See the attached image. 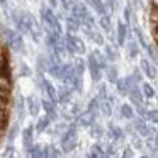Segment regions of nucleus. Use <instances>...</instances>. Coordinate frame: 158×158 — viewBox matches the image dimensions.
<instances>
[{"label": "nucleus", "mask_w": 158, "mask_h": 158, "mask_svg": "<svg viewBox=\"0 0 158 158\" xmlns=\"http://www.w3.org/2000/svg\"><path fill=\"white\" fill-rule=\"evenodd\" d=\"M124 21L126 22L131 21V7H126V10H124Z\"/></svg>", "instance_id": "obj_12"}, {"label": "nucleus", "mask_w": 158, "mask_h": 158, "mask_svg": "<svg viewBox=\"0 0 158 158\" xmlns=\"http://www.w3.org/2000/svg\"><path fill=\"white\" fill-rule=\"evenodd\" d=\"M151 34H153V39H155V43L158 44V26H153V29H151Z\"/></svg>", "instance_id": "obj_13"}, {"label": "nucleus", "mask_w": 158, "mask_h": 158, "mask_svg": "<svg viewBox=\"0 0 158 158\" xmlns=\"http://www.w3.org/2000/svg\"><path fill=\"white\" fill-rule=\"evenodd\" d=\"M4 53H5V49H4V46H2V44H0V56H2V55H4Z\"/></svg>", "instance_id": "obj_18"}, {"label": "nucleus", "mask_w": 158, "mask_h": 158, "mask_svg": "<svg viewBox=\"0 0 158 158\" xmlns=\"http://www.w3.org/2000/svg\"><path fill=\"white\" fill-rule=\"evenodd\" d=\"M9 124V110H0V131H4Z\"/></svg>", "instance_id": "obj_8"}, {"label": "nucleus", "mask_w": 158, "mask_h": 158, "mask_svg": "<svg viewBox=\"0 0 158 158\" xmlns=\"http://www.w3.org/2000/svg\"><path fill=\"white\" fill-rule=\"evenodd\" d=\"M44 87H46V90H48L49 97H51V99H55V89H53L51 83H49V82H44Z\"/></svg>", "instance_id": "obj_11"}, {"label": "nucleus", "mask_w": 158, "mask_h": 158, "mask_svg": "<svg viewBox=\"0 0 158 158\" xmlns=\"http://www.w3.org/2000/svg\"><path fill=\"white\" fill-rule=\"evenodd\" d=\"M99 22H100V27L104 29V32H110V31H112V27H110V17L107 14L102 15Z\"/></svg>", "instance_id": "obj_6"}, {"label": "nucleus", "mask_w": 158, "mask_h": 158, "mask_svg": "<svg viewBox=\"0 0 158 158\" xmlns=\"http://www.w3.org/2000/svg\"><path fill=\"white\" fill-rule=\"evenodd\" d=\"M73 143H75V139H73V134L68 133L65 138H63V150L65 151H70L73 148Z\"/></svg>", "instance_id": "obj_5"}, {"label": "nucleus", "mask_w": 158, "mask_h": 158, "mask_svg": "<svg viewBox=\"0 0 158 158\" xmlns=\"http://www.w3.org/2000/svg\"><path fill=\"white\" fill-rule=\"evenodd\" d=\"M9 106H10L9 95H2L0 94V110H9Z\"/></svg>", "instance_id": "obj_10"}, {"label": "nucleus", "mask_w": 158, "mask_h": 158, "mask_svg": "<svg viewBox=\"0 0 158 158\" xmlns=\"http://www.w3.org/2000/svg\"><path fill=\"white\" fill-rule=\"evenodd\" d=\"M0 5H4V7H5V5H7V2H5V0H0Z\"/></svg>", "instance_id": "obj_19"}, {"label": "nucleus", "mask_w": 158, "mask_h": 158, "mask_svg": "<svg viewBox=\"0 0 158 158\" xmlns=\"http://www.w3.org/2000/svg\"><path fill=\"white\" fill-rule=\"evenodd\" d=\"M124 158H133V151L126 150V151H124Z\"/></svg>", "instance_id": "obj_15"}, {"label": "nucleus", "mask_w": 158, "mask_h": 158, "mask_svg": "<svg viewBox=\"0 0 158 158\" xmlns=\"http://www.w3.org/2000/svg\"><path fill=\"white\" fill-rule=\"evenodd\" d=\"M141 68L144 70V73H146L148 77H150V78H153L155 77V72H153V68H151V65H150V61H148V60H141Z\"/></svg>", "instance_id": "obj_7"}, {"label": "nucleus", "mask_w": 158, "mask_h": 158, "mask_svg": "<svg viewBox=\"0 0 158 158\" xmlns=\"http://www.w3.org/2000/svg\"><path fill=\"white\" fill-rule=\"evenodd\" d=\"M12 92V77L0 75V94L2 95H10Z\"/></svg>", "instance_id": "obj_1"}, {"label": "nucleus", "mask_w": 158, "mask_h": 158, "mask_svg": "<svg viewBox=\"0 0 158 158\" xmlns=\"http://www.w3.org/2000/svg\"><path fill=\"white\" fill-rule=\"evenodd\" d=\"M72 43H73L75 53H78V55H83V53H85V44H83V41L80 38H77V36L72 34Z\"/></svg>", "instance_id": "obj_3"}, {"label": "nucleus", "mask_w": 158, "mask_h": 158, "mask_svg": "<svg viewBox=\"0 0 158 158\" xmlns=\"http://www.w3.org/2000/svg\"><path fill=\"white\" fill-rule=\"evenodd\" d=\"M143 89H144V94H146V95H151V94H153V92H151V89H150V85H144Z\"/></svg>", "instance_id": "obj_16"}, {"label": "nucleus", "mask_w": 158, "mask_h": 158, "mask_svg": "<svg viewBox=\"0 0 158 158\" xmlns=\"http://www.w3.org/2000/svg\"><path fill=\"white\" fill-rule=\"evenodd\" d=\"M104 55H106V58L110 60V61H114V60L117 58V53L114 51L110 46H106V44H104Z\"/></svg>", "instance_id": "obj_9"}, {"label": "nucleus", "mask_w": 158, "mask_h": 158, "mask_svg": "<svg viewBox=\"0 0 158 158\" xmlns=\"http://www.w3.org/2000/svg\"><path fill=\"white\" fill-rule=\"evenodd\" d=\"M123 114H124L126 117H131V116H133V110H131L127 106H124V107H123Z\"/></svg>", "instance_id": "obj_14"}, {"label": "nucleus", "mask_w": 158, "mask_h": 158, "mask_svg": "<svg viewBox=\"0 0 158 158\" xmlns=\"http://www.w3.org/2000/svg\"><path fill=\"white\" fill-rule=\"evenodd\" d=\"M127 38V26L126 22H117V44L124 46Z\"/></svg>", "instance_id": "obj_2"}, {"label": "nucleus", "mask_w": 158, "mask_h": 158, "mask_svg": "<svg viewBox=\"0 0 158 158\" xmlns=\"http://www.w3.org/2000/svg\"><path fill=\"white\" fill-rule=\"evenodd\" d=\"M138 53H139V49H138V43L134 41V39H131V41L127 43V55H129L131 58H136Z\"/></svg>", "instance_id": "obj_4"}, {"label": "nucleus", "mask_w": 158, "mask_h": 158, "mask_svg": "<svg viewBox=\"0 0 158 158\" xmlns=\"http://www.w3.org/2000/svg\"><path fill=\"white\" fill-rule=\"evenodd\" d=\"M49 4H51V7H56L58 5V0H49Z\"/></svg>", "instance_id": "obj_17"}]
</instances>
